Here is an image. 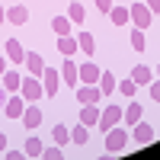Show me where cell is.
<instances>
[{
	"label": "cell",
	"instance_id": "cell-37",
	"mask_svg": "<svg viewBox=\"0 0 160 160\" xmlns=\"http://www.w3.org/2000/svg\"><path fill=\"white\" fill-rule=\"evenodd\" d=\"M3 71H7V55H0V77H3Z\"/></svg>",
	"mask_w": 160,
	"mask_h": 160
},
{
	"label": "cell",
	"instance_id": "cell-38",
	"mask_svg": "<svg viewBox=\"0 0 160 160\" xmlns=\"http://www.w3.org/2000/svg\"><path fill=\"white\" fill-rule=\"evenodd\" d=\"M0 19H7V10H3V7H0Z\"/></svg>",
	"mask_w": 160,
	"mask_h": 160
},
{
	"label": "cell",
	"instance_id": "cell-14",
	"mask_svg": "<svg viewBox=\"0 0 160 160\" xmlns=\"http://www.w3.org/2000/svg\"><path fill=\"white\" fill-rule=\"evenodd\" d=\"M19 122H22L26 128H38V125H42V109H38V106H29V109L22 112Z\"/></svg>",
	"mask_w": 160,
	"mask_h": 160
},
{
	"label": "cell",
	"instance_id": "cell-16",
	"mask_svg": "<svg viewBox=\"0 0 160 160\" xmlns=\"http://www.w3.org/2000/svg\"><path fill=\"white\" fill-rule=\"evenodd\" d=\"M141 115H144V106L141 102H128V109H122V118H125L128 125H138Z\"/></svg>",
	"mask_w": 160,
	"mask_h": 160
},
{
	"label": "cell",
	"instance_id": "cell-26",
	"mask_svg": "<svg viewBox=\"0 0 160 160\" xmlns=\"http://www.w3.org/2000/svg\"><path fill=\"white\" fill-rule=\"evenodd\" d=\"M71 19L68 16H58V19H51V29H55V35H71Z\"/></svg>",
	"mask_w": 160,
	"mask_h": 160
},
{
	"label": "cell",
	"instance_id": "cell-21",
	"mask_svg": "<svg viewBox=\"0 0 160 160\" xmlns=\"http://www.w3.org/2000/svg\"><path fill=\"white\" fill-rule=\"evenodd\" d=\"M19 83H22V77H19L16 71H3V90H7V93H16Z\"/></svg>",
	"mask_w": 160,
	"mask_h": 160
},
{
	"label": "cell",
	"instance_id": "cell-7",
	"mask_svg": "<svg viewBox=\"0 0 160 160\" xmlns=\"http://www.w3.org/2000/svg\"><path fill=\"white\" fill-rule=\"evenodd\" d=\"M3 55H7V61H13V64H22V61H26V48H22L19 38H10V42L3 45Z\"/></svg>",
	"mask_w": 160,
	"mask_h": 160
},
{
	"label": "cell",
	"instance_id": "cell-34",
	"mask_svg": "<svg viewBox=\"0 0 160 160\" xmlns=\"http://www.w3.org/2000/svg\"><path fill=\"white\" fill-rule=\"evenodd\" d=\"M7 160H26L22 151H7Z\"/></svg>",
	"mask_w": 160,
	"mask_h": 160
},
{
	"label": "cell",
	"instance_id": "cell-25",
	"mask_svg": "<svg viewBox=\"0 0 160 160\" xmlns=\"http://www.w3.org/2000/svg\"><path fill=\"white\" fill-rule=\"evenodd\" d=\"M51 138H55V144H58V148H64V144L71 141V128H64V125H55V128H51Z\"/></svg>",
	"mask_w": 160,
	"mask_h": 160
},
{
	"label": "cell",
	"instance_id": "cell-1",
	"mask_svg": "<svg viewBox=\"0 0 160 160\" xmlns=\"http://www.w3.org/2000/svg\"><path fill=\"white\" fill-rule=\"evenodd\" d=\"M19 96L22 99H29V102H35V99H42L45 96V90H42V80L38 77H22V83H19Z\"/></svg>",
	"mask_w": 160,
	"mask_h": 160
},
{
	"label": "cell",
	"instance_id": "cell-35",
	"mask_svg": "<svg viewBox=\"0 0 160 160\" xmlns=\"http://www.w3.org/2000/svg\"><path fill=\"white\" fill-rule=\"evenodd\" d=\"M7 96H10V93H7L3 87H0V109H3V106H7Z\"/></svg>",
	"mask_w": 160,
	"mask_h": 160
},
{
	"label": "cell",
	"instance_id": "cell-24",
	"mask_svg": "<svg viewBox=\"0 0 160 160\" xmlns=\"http://www.w3.org/2000/svg\"><path fill=\"white\" fill-rule=\"evenodd\" d=\"M77 45H80V51H83V55H93V51H96V42H93L90 32H80V35H77Z\"/></svg>",
	"mask_w": 160,
	"mask_h": 160
},
{
	"label": "cell",
	"instance_id": "cell-13",
	"mask_svg": "<svg viewBox=\"0 0 160 160\" xmlns=\"http://www.w3.org/2000/svg\"><path fill=\"white\" fill-rule=\"evenodd\" d=\"M131 138H135L138 144H151V141H154V128H151L148 122H138L135 131H131Z\"/></svg>",
	"mask_w": 160,
	"mask_h": 160
},
{
	"label": "cell",
	"instance_id": "cell-8",
	"mask_svg": "<svg viewBox=\"0 0 160 160\" xmlns=\"http://www.w3.org/2000/svg\"><path fill=\"white\" fill-rule=\"evenodd\" d=\"M61 77H64V83H68V87H77V80H80V68L74 64V58H64V64H61Z\"/></svg>",
	"mask_w": 160,
	"mask_h": 160
},
{
	"label": "cell",
	"instance_id": "cell-33",
	"mask_svg": "<svg viewBox=\"0 0 160 160\" xmlns=\"http://www.w3.org/2000/svg\"><path fill=\"white\" fill-rule=\"evenodd\" d=\"M144 3H148V10L154 13V16H157V13H160V0H144Z\"/></svg>",
	"mask_w": 160,
	"mask_h": 160
},
{
	"label": "cell",
	"instance_id": "cell-17",
	"mask_svg": "<svg viewBox=\"0 0 160 160\" xmlns=\"http://www.w3.org/2000/svg\"><path fill=\"white\" fill-rule=\"evenodd\" d=\"M80 122H83L87 128H93V125L99 122V106H96V102H93V106H83V109H80Z\"/></svg>",
	"mask_w": 160,
	"mask_h": 160
},
{
	"label": "cell",
	"instance_id": "cell-5",
	"mask_svg": "<svg viewBox=\"0 0 160 160\" xmlns=\"http://www.w3.org/2000/svg\"><path fill=\"white\" fill-rule=\"evenodd\" d=\"M74 90H77V102H80V106H93V102H99V96H102L96 83H80V87H74Z\"/></svg>",
	"mask_w": 160,
	"mask_h": 160
},
{
	"label": "cell",
	"instance_id": "cell-20",
	"mask_svg": "<svg viewBox=\"0 0 160 160\" xmlns=\"http://www.w3.org/2000/svg\"><path fill=\"white\" fill-rule=\"evenodd\" d=\"M68 19H71L74 26H80V22H83V19H87V10H83V3H77V0H74V3L68 7Z\"/></svg>",
	"mask_w": 160,
	"mask_h": 160
},
{
	"label": "cell",
	"instance_id": "cell-23",
	"mask_svg": "<svg viewBox=\"0 0 160 160\" xmlns=\"http://www.w3.org/2000/svg\"><path fill=\"white\" fill-rule=\"evenodd\" d=\"M109 19H112L115 26H128V19H131V16H128V7H112V10H109Z\"/></svg>",
	"mask_w": 160,
	"mask_h": 160
},
{
	"label": "cell",
	"instance_id": "cell-22",
	"mask_svg": "<svg viewBox=\"0 0 160 160\" xmlns=\"http://www.w3.org/2000/svg\"><path fill=\"white\" fill-rule=\"evenodd\" d=\"M71 141H74V144H87V141H90V128H87L83 122H77V125L71 128Z\"/></svg>",
	"mask_w": 160,
	"mask_h": 160
},
{
	"label": "cell",
	"instance_id": "cell-29",
	"mask_svg": "<svg viewBox=\"0 0 160 160\" xmlns=\"http://www.w3.org/2000/svg\"><path fill=\"white\" fill-rule=\"evenodd\" d=\"M115 90L118 93H122V96H135V90H138V83H135V80H118V83H115Z\"/></svg>",
	"mask_w": 160,
	"mask_h": 160
},
{
	"label": "cell",
	"instance_id": "cell-18",
	"mask_svg": "<svg viewBox=\"0 0 160 160\" xmlns=\"http://www.w3.org/2000/svg\"><path fill=\"white\" fill-rule=\"evenodd\" d=\"M131 80L141 87V83H151L154 80V71L148 68V64H138V68H131Z\"/></svg>",
	"mask_w": 160,
	"mask_h": 160
},
{
	"label": "cell",
	"instance_id": "cell-15",
	"mask_svg": "<svg viewBox=\"0 0 160 160\" xmlns=\"http://www.w3.org/2000/svg\"><path fill=\"white\" fill-rule=\"evenodd\" d=\"M80 45H77V38L74 35H58V51L64 58H74V51H77Z\"/></svg>",
	"mask_w": 160,
	"mask_h": 160
},
{
	"label": "cell",
	"instance_id": "cell-9",
	"mask_svg": "<svg viewBox=\"0 0 160 160\" xmlns=\"http://www.w3.org/2000/svg\"><path fill=\"white\" fill-rule=\"evenodd\" d=\"M26 71H29L32 77H42V71H45V61H42V55L38 51H26Z\"/></svg>",
	"mask_w": 160,
	"mask_h": 160
},
{
	"label": "cell",
	"instance_id": "cell-30",
	"mask_svg": "<svg viewBox=\"0 0 160 160\" xmlns=\"http://www.w3.org/2000/svg\"><path fill=\"white\" fill-rule=\"evenodd\" d=\"M42 160H64V154H61V148L55 144V148H45L42 151Z\"/></svg>",
	"mask_w": 160,
	"mask_h": 160
},
{
	"label": "cell",
	"instance_id": "cell-4",
	"mask_svg": "<svg viewBox=\"0 0 160 160\" xmlns=\"http://www.w3.org/2000/svg\"><path fill=\"white\" fill-rule=\"evenodd\" d=\"M118 122H122V106L112 102V106H106V109L99 112V122H96V125H99L102 131H109V128H115Z\"/></svg>",
	"mask_w": 160,
	"mask_h": 160
},
{
	"label": "cell",
	"instance_id": "cell-19",
	"mask_svg": "<svg viewBox=\"0 0 160 160\" xmlns=\"http://www.w3.org/2000/svg\"><path fill=\"white\" fill-rule=\"evenodd\" d=\"M115 83H118V80H115L109 71H102V74H99V83H96V87H99V93H102V96H112V93H115Z\"/></svg>",
	"mask_w": 160,
	"mask_h": 160
},
{
	"label": "cell",
	"instance_id": "cell-12",
	"mask_svg": "<svg viewBox=\"0 0 160 160\" xmlns=\"http://www.w3.org/2000/svg\"><path fill=\"white\" fill-rule=\"evenodd\" d=\"M26 19H29V10H26L22 3H16V7L7 10V22H13V26H26Z\"/></svg>",
	"mask_w": 160,
	"mask_h": 160
},
{
	"label": "cell",
	"instance_id": "cell-27",
	"mask_svg": "<svg viewBox=\"0 0 160 160\" xmlns=\"http://www.w3.org/2000/svg\"><path fill=\"white\" fill-rule=\"evenodd\" d=\"M42 151H45V148H42V141H38V138H29L22 154H26V157H42Z\"/></svg>",
	"mask_w": 160,
	"mask_h": 160
},
{
	"label": "cell",
	"instance_id": "cell-11",
	"mask_svg": "<svg viewBox=\"0 0 160 160\" xmlns=\"http://www.w3.org/2000/svg\"><path fill=\"white\" fill-rule=\"evenodd\" d=\"M99 68L93 61H87V64H80V83H99Z\"/></svg>",
	"mask_w": 160,
	"mask_h": 160
},
{
	"label": "cell",
	"instance_id": "cell-32",
	"mask_svg": "<svg viewBox=\"0 0 160 160\" xmlns=\"http://www.w3.org/2000/svg\"><path fill=\"white\" fill-rule=\"evenodd\" d=\"M93 3H96V7H99V13H109V10L115 7V3H112V0H93Z\"/></svg>",
	"mask_w": 160,
	"mask_h": 160
},
{
	"label": "cell",
	"instance_id": "cell-28",
	"mask_svg": "<svg viewBox=\"0 0 160 160\" xmlns=\"http://www.w3.org/2000/svg\"><path fill=\"white\" fill-rule=\"evenodd\" d=\"M131 48H135V51H144V48H148V42H144V29H138V26L131 29Z\"/></svg>",
	"mask_w": 160,
	"mask_h": 160
},
{
	"label": "cell",
	"instance_id": "cell-10",
	"mask_svg": "<svg viewBox=\"0 0 160 160\" xmlns=\"http://www.w3.org/2000/svg\"><path fill=\"white\" fill-rule=\"evenodd\" d=\"M3 112H7L10 118H22V112H26V99H22V96H7Z\"/></svg>",
	"mask_w": 160,
	"mask_h": 160
},
{
	"label": "cell",
	"instance_id": "cell-39",
	"mask_svg": "<svg viewBox=\"0 0 160 160\" xmlns=\"http://www.w3.org/2000/svg\"><path fill=\"white\" fill-rule=\"evenodd\" d=\"M157 80H160V64H157Z\"/></svg>",
	"mask_w": 160,
	"mask_h": 160
},
{
	"label": "cell",
	"instance_id": "cell-31",
	"mask_svg": "<svg viewBox=\"0 0 160 160\" xmlns=\"http://www.w3.org/2000/svg\"><path fill=\"white\" fill-rule=\"evenodd\" d=\"M148 87H151V99H154V102H160V80H151Z\"/></svg>",
	"mask_w": 160,
	"mask_h": 160
},
{
	"label": "cell",
	"instance_id": "cell-2",
	"mask_svg": "<svg viewBox=\"0 0 160 160\" xmlns=\"http://www.w3.org/2000/svg\"><path fill=\"white\" fill-rule=\"evenodd\" d=\"M125 144H128V131L125 128H109L106 131V148H109V154H118V151H125Z\"/></svg>",
	"mask_w": 160,
	"mask_h": 160
},
{
	"label": "cell",
	"instance_id": "cell-6",
	"mask_svg": "<svg viewBox=\"0 0 160 160\" xmlns=\"http://www.w3.org/2000/svg\"><path fill=\"white\" fill-rule=\"evenodd\" d=\"M58 87H61V74L55 68H45L42 71V90H45V96H55Z\"/></svg>",
	"mask_w": 160,
	"mask_h": 160
},
{
	"label": "cell",
	"instance_id": "cell-3",
	"mask_svg": "<svg viewBox=\"0 0 160 160\" xmlns=\"http://www.w3.org/2000/svg\"><path fill=\"white\" fill-rule=\"evenodd\" d=\"M128 16H131V22H135L138 29H148V26L154 22V13L148 10V3H131L128 7Z\"/></svg>",
	"mask_w": 160,
	"mask_h": 160
},
{
	"label": "cell",
	"instance_id": "cell-36",
	"mask_svg": "<svg viewBox=\"0 0 160 160\" xmlns=\"http://www.w3.org/2000/svg\"><path fill=\"white\" fill-rule=\"evenodd\" d=\"M3 151H7V135L0 131V154H3Z\"/></svg>",
	"mask_w": 160,
	"mask_h": 160
}]
</instances>
